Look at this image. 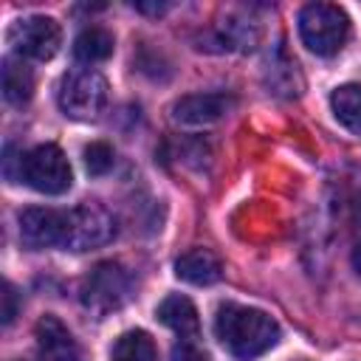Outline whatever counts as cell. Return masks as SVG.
I'll list each match as a JSON object with an SVG mask.
<instances>
[{"label": "cell", "instance_id": "obj_19", "mask_svg": "<svg viewBox=\"0 0 361 361\" xmlns=\"http://www.w3.org/2000/svg\"><path fill=\"white\" fill-rule=\"evenodd\" d=\"M116 164V155H113V147L104 144V141H93L85 147V169L90 175H107Z\"/></svg>", "mask_w": 361, "mask_h": 361}, {"label": "cell", "instance_id": "obj_4", "mask_svg": "<svg viewBox=\"0 0 361 361\" xmlns=\"http://www.w3.org/2000/svg\"><path fill=\"white\" fill-rule=\"evenodd\" d=\"M20 180H25L34 192L62 195L71 189L73 172L56 144H37L25 155H20Z\"/></svg>", "mask_w": 361, "mask_h": 361}, {"label": "cell", "instance_id": "obj_11", "mask_svg": "<svg viewBox=\"0 0 361 361\" xmlns=\"http://www.w3.org/2000/svg\"><path fill=\"white\" fill-rule=\"evenodd\" d=\"M158 322L166 324L169 330H175L180 336V341H195L197 333H200V319H197V310L192 305V299L180 296V293H172L166 296L158 310H155Z\"/></svg>", "mask_w": 361, "mask_h": 361}, {"label": "cell", "instance_id": "obj_7", "mask_svg": "<svg viewBox=\"0 0 361 361\" xmlns=\"http://www.w3.org/2000/svg\"><path fill=\"white\" fill-rule=\"evenodd\" d=\"M68 226H71V212L45 209V206H31L20 212V240L25 248L34 251L65 245Z\"/></svg>", "mask_w": 361, "mask_h": 361}, {"label": "cell", "instance_id": "obj_13", "mask_svg": "<svg viewBox=\"0 0 361 361\" xmlns=\"http://www.w3.org/2000/svg\"><path fill=\"white\" fill-rule=\"evenodd\" d=\"M268 87L279 96H299L302 90V76L296 71V62L285 54V48L279 45L274 56H268Z\"/></svg>", "mask_w": 361, "mask_h": 361}, {"label": "cell", "instance_id": "obj_3", "mask_svg": "<svg viewBox=\"0 0 361 361\" xmlns=\"http://www.w3.org/2000/svg\"><path fill=\"white\" fill-rule=\"evenodd\" d=\"M299 37L316 56H333L350 37V17L333 3H307L299 11Z\"/></svg>", "mask_w": 361, "mask_h": 361}, {"label": "cell", "instance_id": "obj_21", "mask_svg": "<svg viewBox=\"0 0 361 361\" xmlns=\"http://www.w3.org/2000/svg\"><path fill=\"white\" fill-rule=\"evenodd\" d=\"M17 310H20L17 290H14L11 282H6V285H3V324H11L14 316H17Z\"/></svg>", "mask_w": 361, "mask_h": 361}, {"label": "cell", "instance_id": "obj_10", "mask_svg": "<svg viewBox=\"0 0 361 361\" xmlns=\"http://www.w3.org/2000/svg\"><path fill=\"white\" fill-rule=\"evenodd\" d=\"M34 336H37V361H82L71 330L56 316H42L34 327Z\"/></svg>", "mask_w": 361, "mask_h": 361}, {"label": "cell", "instance_id": "obj_15", "mask_svg": "<svg viewBox=\"0 0 361 361\" xmlns=\"http://www.w3.org/2000/svg\"><path fill=\"white\" fill-rule=\"evenodd\" d=\"M330 107L333 116L338 118V124H344L350 133L361 135V85L350 82L333 90L330 96Z\"/></svg>", "mask_w": 361, "mask_h": 361}, {"label": "cell", "instance_id": "obj_2", "mask_svg": "<svg viewBox=\"0 0 361 361\" xmlns=\"http://www.w3.org/2000/svg\"><path fill=\"white\" fill-rule=\"evenodd\" d=\"M130 296H133V276L121 262H113V259L93 265L79 285V302L96 319H104L121 310Z\"/></svg>", "mask_w": 361, "mask_h": 361}, {"label": "cell", "instance_id": "obj_14", "mask_svg": "<svg viewBox=\"0 0 361 361\" xmlns=\"http://www.w3.org/2000/svg\"><path fill=\"white\" fill-rule=\"evenodd\" d=\"M3 96L8 104H17V107H23L34 96V76L14 56L3 59Z\"/></svg>", "mask_w": 361, "mask_h": 361}, {"label": "cell", "instance_id": "obj_16", "mask_svg": "<svg viewBox=\"0 0 361 361\" xmlns=\"http://www.w3.org/2000/svg\"><path fill=\"white\" fill-rule=\"evenodd\" d=\"M110 361H158L155 341L144 330H127L116 338L110 350Z\"/></svg>", "mask_w": 361, "mask_h": 361}, {"label": "cell", "instance_id": "obj_17", "mask_svg": "<svg viewBox=\"0 0 361 361\" xmlns=\"http://www.w3.org/2000/svg\"><path fill=\"white\" fill-rule=\"evenodd\" d=\"M259 42V28L251 20L226 17L217 28V45L220 51H251Z\"/></svg>", "mask_w": 361, "mask_h": 361}, {"label": "cell", "instance_id": "obj_18", "mask_svg": "<svg viewBox=\"0 0 361 361\" xmlns=\"http://www.w3.org/2000/svg\"><path fill=\"white\" fill-rule=\"evenodd\" d=\"M113 34L102 25H90L85 28L76 39H73V56L79 62H102L113 54Z\"/></svg>", "mask_w": 361, "mask_h": 361}, {"label": "cell", "instance_id": "obj_5", "mask_svg": "<svg viewBox=\"0 0 361 361\" xmlns=\"http://www.w3.org/2000/svg\"><path fill=\"white\" fill-rule=\"evenodd\" d=\"M107 104V79L93 68L71 71L59 85V107L68 118L90 121Z\"/></svg>", "mask_w": 361, "mask_h": 361}, {"label": "cell", "instance_id": "obj_12", "mask_svg": "<svg viewBox=\"0 0 361 361\" xmlns=\"http://www.w3.org/2000/svg\"><path fill=\"white\" fill-rule=\"evenodd\" d=\"M175 274H178V279H183L189 285H212V282H217L223 276V265H220L214 251L192 248V251L178 257Z\"/></svg>", "mask_w": 361, "mask_h": 361}, {"label": "cell", "instance_id": "obj_23", "mask_svg": "<svg viewBox=\"0 0 361 361\" xmlns=\"http://www.w3.org/2000/svg\"><path fill=\"white\" fill-rule=\"evenodd\" d=\"M353 268H355V274H358V279H361V243H358L355 251H353Z\"/></svg>", "mask_w": 361, "mask_h": 361}, {"label": "cell", "instance_id": "obj_20", "mask_svg": "<svg viewBox=\"0 0 361 361\" xmlns=\"http://www.w3.org/2000/svg\"><path fill=\"white\" fill-rule=\"evenodd\" d=\"M169 361H209V355L195 341H180V344H175Z\"/></svg>", "mask_w": 361, "mask_h": 361}, {"label": "cell", "instance_id": "obj_8", "mask_svg": "<svg viewBox=\"0 0 361 361\" xmlns=\"http://www.w3.org/2000/svg\"><path fill=\"white\" fill-rule=\"evenodd\" d=\"M11 42H14L20 56H28L34 62H48L59 51L62 31H59V23L54 17L31 14L11 28Z\"/></svg>", "mask_w": 361, "mask_h": 361}, {"label": "cell", "instance_id": "obj_22", "mask_svg": "<svg viewBox=\"0 0 361 361\" xmlns=\"http://www.w3.org/2000/svg\"><path fill=\"white\" fill-rule=\"evenodd\" d=\"M138 11H147V14H164L169 8V3H135Z\"/></svg>", "mask_w": 361, "mask_h": 361}, {"label": "cell", "instance_id": "obj_6", "mask_svg": "<svg viewBox=\"0 0 361 361\" xmlns=\"http://www.w3.org/2000/svg\"><path fill=\"white\" fill-rule=\"evenodd\" d=\"M116 237V217L107 206L99 200H85L76 209H71V226H68V243L71 251H87L110 243Z\"/></svg>", "mask_w": 361, "mask_h": 361}, {"label": "cell", "instance_id": "obj_24", "mask_svg": "<svg viewBox=\"0 0 361 361\" xmlns=\"http://www.w3.org/2000/svg\"><path fill=\"white\" fill-rule=\"evenodd\" d=\"M355 220L361 223V192H358V197H355Z\"/></svg>", "mask_w": 361, "mask_h": 361}, {"label": "cell", "instance_id": "obj_9", "mask_svg": "<svg viewBox=\"0 0 361 361\" xmlns=\"http://www.w3.org/2000/svg\"><path fill=\"white\" fill-rule=\"evenodd\" d=\"M234 96L228 93H192L172 104V121L183 127H206L231 113Z\"/></svg>", "mask_w": 361, "mask_h": 361}, {"label": "cell", "instance_id": "obj_1", "mask_svg": "<svg viewBox=\"0 0 361 361\" xmlns=\"http://www.w3.org/2000/svg\"><path fill=\"white\" fill-rule=\"evenodd\" d=\"M214 333L237 361H254L279 341V324L265 310L231 302L220 305L214 316Z\"/></svg>", "mask_w": 361, "mask_h": 361}]
</instances>
